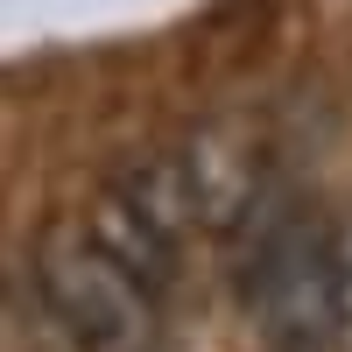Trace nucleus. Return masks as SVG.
Wrapping results in <instances>:
<instances>
[{"label":"nucleus","instance_id":"nucleus-2","mask_svg":"<svg viewBox=\"0 0 352 352\" xmlns=\"http://www.w3.org/2000/svg\"><path fill=\"white\" fill-rule=\"evenodd\" d=\"M36 289L71 352H155V289L134 282L92 232H50L36 247Z\"/></svg>","mask_w":352,"mask_h":352},{"label":"nucleus","instance_id":"nucleus-6","mask_svg":"<svg viewBox=\"0 0 352 352\" xmlns=\"http://www.w3.org/2000/svg\"><path fill=\"white\" fill-rule=\"evenodd\" d=\"M338 345L352 352V232H338Z\"/></svg>","mask_w":352,"mask_h":352},{"label":"nucleus","instance_id":"nucleus-4","mask_svg":"<svg viewBox=\"0 0 352 352\" xmlns=\"http://www.w3.org/2000/svg\"><path fill=\"white\" fill-rule=\"evenodd\" d=\"M85 232H92V240H99L113 261H120V268H127L134 282H148L155 296L176 282V240H169V232H162L155 219H141V212H134L120 184L92 197V212H85Z\"/></svg>","mask_w":352,"mask_h":352},{"label":"nucleus","instance_id":"nucleus-5","mask_svg":"<svg viewBox=\"0 0 352 352\" xmlns=\"http://www.w3.org/2000/svg\"><path fill=\"white\" fill-rule=\"evenodd\" d=\"M120 190H127V204L141 219H155L169 240H184L190 226H204V212H197V184H190V155H148L141 169H127L120 176Z\"/></svg>","mask_w":352,"mask_h":352},{"label":"nucleus","instance_id":"nucleus-1","mask_svg":"<svg viewBox=\"0 0 352 352\" xmlns=\"http://www.w3.org/2000/svg\"><path fill=\"white\" fill-rule=\"evenodd\" d=\"M247 268L240 296L254 303V324L275 352H324L338 345V232L296 219L275 197L247 212Z\"/></svg>","mask_w":352,"mask_h":352},{"label":"nucleus","instance_id":"nucleus-3","mask_svg":"<svg viewBox=\"0 0 352 352\" xmlns=\"http://www.w3.org/2000/svg\"><path fill=\"white\" fill-rule=\"evenodd\" d=\"M184 155H190L197 212L219 232H240V219L254 212V197L275 184V176L261 169V155H254V134H240V127H204V134H190Z\"/></svg>","mask_w":352,"mask_h":352}]
</instances>
